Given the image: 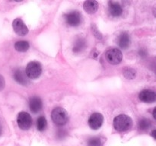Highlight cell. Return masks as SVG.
Masks as SVG:
<instances>
[{"instance_id": "cell-1", "label": "cell", "mask_w": 156, "mask_h": 146, "mask_svg": "<svg viewBox=\"0 0 156 146\" xmlns=\"http://www.w3.org/2000/svg\"><path fill=\"white\" fill-rule=\"evenodd\" d=\"M133 126V120L129 116L120 114L116 116L114 120V127L120 132L129 130Z\"/></svg>"}, {"instance_id": "cell-2", "label": "cell", "mask_w": 156, "mask_h": 146, "mask_svg": "<svg viewBox=\"0 0 156 146\" xmlns=\"http://www.w3.org/2000/svg\"><path fill=\"white\" fill-rule=\"evenodd\" d=\"M52 120L58 126H63L68 122L69 115L65 109L62 107H56L52 111Z\"/></svg>"}, {"instance_id": "cell-3", "label": "cell", "mask_w": 156, "mask_h": 146, "mask_svg": "<svg viewBox=\"0 0 156 146\" xmlns=\"http://www.w3.org/2000/svg\"><path fill=\"white\" fill-rule=\"evenodd\" d=\"M42 73V66L40 62L34 61L29 62L25 69V74L27 77L30 79H36L40 77Z\"/></svg>"}, {"instance_id": "cell-4", "label": "cell", "mask_w": 156, "mask_h": 146, "mask_svg": "<svg viewBox=\"0 0 156 146\" xmlns=\"http://www.w3.org/2000/svg\"><path fill=\"white\" fill-rule=\"evenodd\" d=\"M105 57L108 62L111 65H118L123 59V54L119 49L111 47L106 51Z\"/></svg>"}, {"instance_id": "cell-5", "label": "cell", "mask_w": 156, "mask_h": 146, "mask_svg": "<svg viewBox=\"0 0 156 146\" xmlns=\"http://www.w3.org/2000/svg\"><path fill=\"white\" fill-rule=\"evenodd\" d=\"M17 123L21 129L28 130L32 126V118L30 114L26 112H21L18 113Z\"/></svg>"}, {"instance_id": "cell-6", "label": "cell", "mask_w": 156, "mask_h": 146, "mask_svg": "<svg viewBox=\"0 0 156 146\" xmlns=\"http://www.w3.org/2000/svg\"><path fill=\"white\" fill-rule=\"evenodd\" d=\"M65 19L67 24L72 27H77L82 22V15L78 11H73L65 15Z\"/></svg>"}, {"instance_id": "cell-7", "label": "cell", "mask_w": 156, "mask_h": 146, "mask_svg": "<svg viewBox=\"0 0 156 146\" xmlns=\"http://www.w3.org/2000/svg\"><path fill=\"white\" fill-rule=\"evenodd\" d=\"M103 121V116L99 113H94L91 114V116L88 119V125H89L90 128L94 130H97L99 128L101 127Z\"/></svg>"}, {"instance_id": "cell-8", "label": "cell", "mask_w": 156, "mask_h": 146, "mask_svg": "<svg viewBox=\"0 0 156 146\" xmlns=\"http://www.w3.org/2000/svg\"><path fill=\"white\" fill-rule=\"evenodd\" d=\"M12 27L15 33L19 36H24L28 33V29L21 18H16L13 21Z\"/></svg>"}, {"instance_id": "cell-9", "label": "cell", "mask_w": 156, "mask_h": 146, "mask_svg": "<svg viewBox=\"0 0 156 146\" xmlns=\"http://www.w3.org/2000/svg\"><path fill=\"white\" fill-rule=\"evenodd\" d=\"M140 100L145 103H152L155 101L156 100V94L154 91L150 90H144L141 91L139 95Z\"/></svg>"}, {"instance_id": "cell-10", "label": "cell", "mask_w": 156, "mask_h": 146, "mask_svg": "<svg viewBox=\"0 0 156 146\" xmlns=\"http://www.w3.org/2000/svg\"><path fill=\"white\" fill-rule=\"evenodd\" d=\"M42 100L38 97H32L29 100V107L31 112L38 113L42 109Z\"/></svg>"}, {"instance_id": "cell-11", "label": "cell", "mask_w": 156, "mask_h": 146, "mask_svg": "<svg viewBox=\"0 0 156 146\" xmlns=\"http://www.w3.org/2000/svg\"><path fill=\"white\" fill-rule=\"evenodd\" d=\"M84 9L88 14H94L99 7L98 2L94 0H87L83 4Z\"/></svg>"}, {"instance_id": "cell-12", "label": "cell", "mask_w": 156, "mask_h": 146, "mask_svg": "<svg viewBox=\"0 0 156 146\" xmlns=\"http://www.w3.org/2000/svg\"><path fill=\"white\" fill-rule=\"evenodd\" d=\"M117 43L120 48H128L130 44V38H129V34L126 32H123L122 33H120V36L117 38Z\"/></svg>"}, {"instance_id": "cell-13", "label": "cell", "mask_w": 156, "mask_h": 146, "mask_svg": "<svg viewBox=\"0 0 156 146\" xmlns=\"http://www.w3.org/2000/svg\"><path fill=\"white\" fill-rule=\"evenodd\" d=\"M109 12L112 16L119 17L123 13V9L119 3L109 2Z\"/></svg>"}, {"instance_id": "cell-14", "label": "cell", "mask_w": 156, "mask_h": 146, "mask_svg": "<svg viewBox=\"0 0 156 146\" xmlns=\"http://www.w3.org/2000/svg\"><path fill=\"white\" fill-rule=\"evenodd\" d=\"M86 47V41L84 38L79 37L75 40L73 47V51L74 53H80Z\"/></svg>"}, {"instance_id": "cell-15", "label": "cell", "mask_w": 156, "mask_h": 146, "mask_svg": "<svg viewBox=\"0 0 156 146\" xmlns=\"http://www.w3.org/2000/svg\"><path fill=\"white\" fill-rule=\"evenodd\" d=\"M26 74H24L21 69L15 70L14 72V78L18 83L22 85H26L27 84V79L26 77Z\"/></svg>"}, {"instance_id": "cell-16", "label": "cell", "mask_w": 156, "mask_h": 146, "mask_svg": "<svg viewBox=\"0 0 156 146\" xmlns=\"http://www.w3.org/2000/svg\"><path fill=\"white\" fill-rule=\"evenodd\" d=\"M29 43L25 40L18 41L15 43V48L18 52H26L29 49Z\"/></svg>"}, {"instance_id": "cell-17", "label": "cell", "mask_w": 156, "mask_h": 146, "mask_svg": "<svg viewBox=\"0 0 156 146\" xmlns=\"http://www.w3.org/2000/svg\"><path fill=\"white\" fill-rule=\"evenodd\" d=\"M47 126V120L44 116H41L37 119V127L40 132H43L46 129Z\"/></svg>"}, {"instance_id": "cell-18", "label": "cell", "mask_w": 156, "mask_h": 146, "mask_svg": "<svg viewBox=\"0 0 156 146\" xmlns=\"http://www.w3.org/2000/svg\"><path fill=\"white\" fill-rule=\"evenodd\" d=\"M151 126V122L150 120H148V119H142L140 122H139V128H140L141 130H147L150 128Z\"/></svg>"}, {"instance_id": "cell-19", "label": "cell", "mask_w": 156, "mask_h": 146, "mask_svg": "<svg viewBox=\"0 0 156 146\" xmlns=\"http://www.w3.org/2000/svg\"><path fill=\"white\" fill-rule=\"evenodd\" d=\"M136 71L132 68H126L123 70V75L126 78L129 79H133L136 77Z\"/></svg>"}, {"instance_id": "cell-20", "label": "cell", "mask_w": 156, "mask_h": 146, "mask_svg": "<svg viewBox=\"0 0 156 146\" xmlns=\"http://www.w3.org/2000/svg\"><path fill=\"white\" fill-rule=\"evenodd\" d=\"M88 146H102L101 140L98 137L90 138L88 141Z\"/></svg>"}, {"instance_id": "cell-21", "label": "cell", "mask_w": 156, "mask_h": 146, "mask_svg": "<svg viewBox=\"0 0 156 146\" xmlns=\"http://www.w3.org/2000/svg\"><path fill=\"white\" fill-rule=\"evenodd\" d=\"M91 30H92L93 33H94V36H95L96 37H98V39H101V38L102 37L101 33L100 32L98 31V30H96V27H95V26L92 25V27H91Z\"/></svg>"}, {"instance_id": "cell-22", "label": "cell", "mask_w": 156, "mask_h": 146, "mask_svg": "<svg viewBox=\"0 0 156 146\" xmlns=\"http://www.w3.org/2000/svg\"><path fill=\"white\" fill-rule=\"evenodd\" d=\"M5 86V79L3 78L2 75H0V91H2L4 89Z\"/></svg>"}, {"instance_id": "cell-23", "label": "cell", "mask_w": 156, "mask_h": 146, "mask_svg": "<svg viewBox=\"0 0 156 146\" xmlns=\"http://www.w3.org/2000/svg\"><path fill=\"white\" fill-rule=\"evenodd\" d=\"M65 134H66V132L64 130H62V129H59V132H57V135L59 136V138H62V137L65 136Z\"/></svg>"}, {"instance_id": "cell-24", "label": "cell", "mask_w": 156, "mask_h": 146, "mask_svg": "<svg viewBox=\"0 0 156 146\" xmlns=\"http://www.w3.org/2000/svg\"><path fill=\"white\" fill-rule=\"evenodd\" d=\"M140 54L141 56H146V52L144 50H141L140 51Z\"/></svg>"}, {"instance_id": "cell-25", "label": "cell", "mask_w": 156, "mask_h": 146, "mask_svg": "<svg viewBox=\"0 0 156 146\" xmlns=\"http://www.w3.org/2000/svg\"><path fill=\"white\" fill-rule=\"evenodd\" d=\"M151 135H152V136L154 138H155V139H156V129H155V130L152 131V134H151Z\"/></svg>"}, {"instance_id": "cell-26", "label": "cell", "mask_w": 156, "mask_h": 146, "mask_svg": "<svg viewBox=\"0 0 156 146\" xmlns=\"http://www.w3.org/2000/svg\"><path fill=\"white\" fill-rule=\"evenodd\" d=\"M152 114H153L154 118H155V120H156V107L155 108V109H153V113H152Z\"/></svg>"}, {"instance_id": "cell-27", "label": "cell", "mask_w": 156, "mask_h": 146, "mask_svg": "<svg viewBox=\"0 0 156 146\" xmlns=\"http://www.w3.org/2000/svg\"><path fill=\"white\" fill-rule=\"evenodd\" d=\"M154 15H155V17H156V9H154Z\"/></svg>"}, {"instance_id": "cell-28", "label": "cell", "mask_w": 156, "mask_h": 146, "mask_svg": "<svg viewBox=\"0 0 156 146\" xmlns=\"http://www.w3.org/2000/svg\"><path fill=\"white\" fill-rule=\"evenodd\" d=\"M2 133V128H1V125H0V135H1Z\"/></svg>"}]
</instances>
